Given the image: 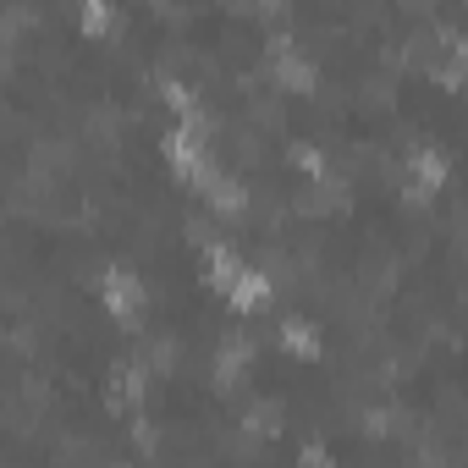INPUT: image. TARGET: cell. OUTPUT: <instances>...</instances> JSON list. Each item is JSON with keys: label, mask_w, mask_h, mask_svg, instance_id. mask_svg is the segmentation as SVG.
I'll list each match as a JSON object with an SVG mask.
<instances>
[{"label": "cell", "mask_w": 468, "mask_h": 468, "mask_svg": "<svg viewBox=\"0 0 468 468\" xmlns=\"http://www.w3.org/2000/svg\"><path fill=\"white\" fill-rule=\"evenodd\" d=\"M226 303L238 309V314H254L260 303H271V276L265 271H243L238 282H231V292H226Z\"/></svg>", "instance_id": "7a4b0ae2"}, {"label": "cell", "mask_w": 468, "mask_h": 468, "mask_svg": "<svg viewBox=\"0 0 468 468\" xmlns=\"http://www.w3.org/2000/svg\"><path fill=\"white\" fill-rule=\"evenodd\" d=\"M408 171L419 176L424 193H435V187L446 182V154H441V149H413V154H408Z\"/></svg>", "instance_id": "3957f363"}, {"label": "cell", "mask_w": 468, "mask_h": 468, "mask_svg": "<svg viewBox=\"0 0 468 468\" xmlns=\"http://www.w3.org/2000/svg\"><path fill=\"white\" fill-rule=\"evenodd\" d=\"M100 303L127 325V320L144 314V282H138L127 265H105V271H100Z\"/></svg>", "instance_id": "6da1fadb"}, {"label": "cell", "mask_w": 468, "mask_h": 468, "mask_svg": "<svg viewBox=\"0 0 468 468\" xmlns=\"http://www.w3.org/2000/svg\"><path fill=\"white\" fill-rule=\"evenodd\" d=\"M282 342H287L298 358H314V353H320V331H314L309 320H298V314H292V320H282Z\"/></svg>", "instance_id": "277c9868"}]
</instances>
